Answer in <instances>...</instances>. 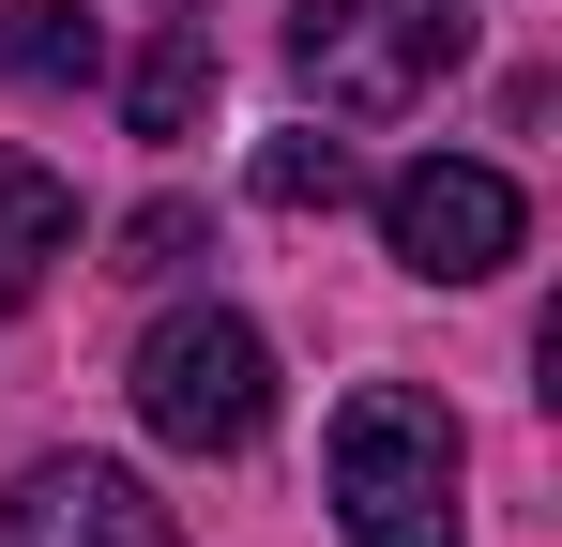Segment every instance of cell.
<instances>
[{"label": "cell", "mask_w": 562, "mask_h": 547, "mask_svg": "<svg viewBox=\"0 0 562 547\" xmlns=\"http://www.w3.org/2000/svg\"><path fill=\"white\" fill-rule=\"evenodd\" d=\"M457 487H471V442H457L441 395L366 380V395L335 411V533L350 547H471Z\"/></svg>", "instance_id": "1"}, {"label": "cell", "mask_w": 562, "mask_h": 547, "mask_svg": "<svg viewBox=\"0 0 562 547\" xmlns=\"http://www.w3.org/2000/svg\"><path fill=\"white\" fill-rule=\"evenodd\" d=\"M471 15L486 0H304L289 15V77L335 122H395V107H426L471 62Z\"/></svg>", "instance_id": "2"}, {"label": "cell", "mask_w": 562, "mask_h": 547, "mask_svg": "<svg viewBox=\"0 0 562 547\" xmlns=\"http://www.w3.org/2000/svg\"><path fill=\"white\" fill-rule=\"evenodd\" d=\"M137 426L168 456H244L274 426V350H259V320H228V304L153 320V335H137Z\"/></svg>", "instance_id": "3"}, {"label": "cell", "mask_w": 562, "mask_h": 547, "mask_svg": "<svg viewBox=\"0 0 562 547\" xmlns=\"http://www.w3.org/2000/svg\"><path fill=\"white\" fill-rule=\"evenodd\" d=\"M380 244L426 274V289H471V274H502L517 244H532V198L502 168H471V153H426V168L380 182Z\"/></svg>", "instance_id": "4"}, {"label": "cell", "mask_w": 562, "mask_h": 547, "mask_svg": "<svg viewBox=\"0 0 562 547\" xmlns=\"http://www.w3.org/2000/svg\"><path fill=\"white\" fill-rule=\"evenodd\" d=\"M0 547H183V517L137 471H106V456H46V471H15Z\"/></svg>", "instance_id": "5"}, {"label": "cell", "mask_w": 562, "mask_h": 547, "mask_svg": "<svg viewBox=\"0 0 562 547\" xmlns=\"http://www.w3.org/2000/svg\"><path fill=\"white\" fill-rule=\"evenodd\" d=\"M61 259H77V198L31 168V153H0V304H31Z\"/></svg>", "instance_id": "6"}, {"label": "cell", "mask_w": 562, "mask_h": 547, "mask_svg": "<svg viewBox=\"0 0 562 547\" xmlns=\"http://www.w3.org/2000/svg\"><path fill=\"white\" fill-rule=\"evenodd\" d=\"M0 62H15V91H92L106 77V15H77V0H15V15H0Z\"/></svg>", "instance_id": "7"}, {"label": "cell", "mask_w": 562, "mask_h": 547, "mask_svg": "<svg viewBox=\"0 0 562 547\" xmlns=\"http://www.w3.org/2000/svg\"><path fill=\"white\" fill-rule=\"evenodd\" d=\"M198 107H213V46H198V15H168L137 46V77H122V122L137 137H198Z\"/></svg>", "instance_id": "8"}, {"label": "cell", "mask_w": 562, "mask_h": 547, "mask_svg": "<svg viewBox=\"0 0 562 547\" xmlns=\"http://www.w3.org/2000/svg\"><path fill=\"white\" fill-rule=\"evenodd\" d=\"M259 198H274V213H335V198H350V137H274V153H259Z\"/></svg>", "instance_id": "9"}, {"label": "cell", "mask_w": 562, "mask_h": 547, "mask_svg": "<svg viewBox=\"0 0 562 547\" xmlns=\"http://www.w3.org/2000/svg\"><path fill=\"white\" fill-rule=\"evenodd\" d=\"M183 259H198V213L153 198V213H122V259H106V274H183Z\"/></svg>", "instance_id": "10"}]
</instances>
